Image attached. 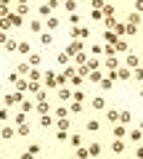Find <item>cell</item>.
Wrapping results in <instances>:
<instances>
[{"mask_svg": "<svg viewBox=\"0 0 143 159\" xmlns=\"http://www.w3.org/2000/svg\"><path fill=\"white\" fill-rule=\"evenodd\" d=\"M114 51L117 53H130V43H127V40H117V43H114Z\"/></svg>", "mask_w": 143, "mask_h": 159, "instance_id": "obj_1", "label": "cell"}, {"mask_svg": "<svg viewBox=\"0 0 143 159\" xmlns=\"http://www.w3.org/2000/svg\"><path fill=\"white\" fill-rule=\"evenodd\" d=\"M103 66L109 69V72H114V69L119 66V58H117V56H106V61H103Z\"/></svg>", "mask_w": 143, "mask_h": 159, "instance_id": "obj_2", "label": "cell"}, {"mask_svg": "<svg viewBox=\"0 0 143 159\" xmlns=\"http://www.w3.org/2000/svg\"><path fill=\"white\" fill-rule=\"evenodd\" d=\"M125 64H127V69H138V66H141V58H138L135 53H127V61Z\"/></svg>", "mask_w": 143, "mask_h": 159, "instance_id": "obj_3", "label": "cell"}, {"mask_svg": "<svg viewBox=\"0 0 143 159\" xmlns=\"http://www.w3.org/2000/svg\"><path fill=\"white\" fill-rule=\"evenodd\" d=\"M8 21H11V27H21V24H24V19H21V13H8Z\"/></svg>", "mask_w": 143, "mask_h": 159, "instance_id": "obj_4", "label": "cell"}, {"mask_svg": "<svg viewBox=\"0 0 143 159\" xmlns=\"http://www.w3.org/2000/svg\"><path fill=\"white\" fill-rule=\"evenodd\" d=\"M40 45H45V48L53 45V34H51V32H42V34H40Z\"/></svg>", "mask_w": 143, "mask_h": 159, "instance_id": "obj_5", "label": "cell"}, {"mask_svg": "<svg viewBox=\"0 0 143 159\" xmlns=\"http://www.w3.org/2000/svg\"><path fill=\"white\" fill-rule=\"evenodd\" d=\"M53 114H56L58 119H64V117H69V114H72V109H69V106H56V111H53Z\"/></svg>", "mask_w": 143, "mask_h": 159, "instance_id": "obj_6", "label": "cell"}, {"mask_svg": "<svg viewBox=\"0 0 143 159\" xmlns=\"http://www.w3.org/2000/svg\"><path fill=\"white\" fill-rule=\"evenodd\" d=\"M101 88L103 90H111V88H114V77H111V74L109 77H101Z\"/></svg>", "mask_w": 143, "mask_h": 159, "instance_id": "obj_7", "label": "cell"}, {"mask_svg": "<svg viewBox=\"0 0 143 159\" xmlns=\"http://www.w3.org/2000/svg\"><path fill=\"white\" fill-rule=\"evenodd\" d=\"M82 51V43H72V45L66 48V56H74V53H80Z\"/></svg>", "mask_w": 143, "mask_h": 159, "instance_id": "obj_8", "label": "cell"}, {"mask_svg": "<svg viewBox=\"0 0 143 159\" xmlns=\"http://www.w3.org/2000/svg\"><path fill=\"white\" fill-rule=\"evenodd\" d=\"M106 119H109L111 125H114V122H119V111H117V109H109V111H106Z\"/></svg>", "mask_w": 143, "mask_h": 159, "instance_id": "obj_9", "label": "cell"}, {"mask_svg": "<svg viewBox=\"0 0 143 159\" xmlns=\"http://www.w3.org/2000/svg\"><path fill=\"white\" fill-rule=\"evenodd\" d=\"M101 154V143H90L87 146V157H98Z\"/></svg>", "mask_w": 143, "mask_h": 159, "instance_id": "obj_10", "label": "cell"}, {"mask_svg": "<svg viewBox=\"0 0 143 159\" xmlns=\"http://www.w3.org/2000/svg\"><path fill=\"white\" fill-rule=\"evenodd\" d=\"M85 130H87V133H98V130H101V122H96V119H90V122L85 125Z\"/></svg>", "mask_w": 143, "mask_h": 159, "instance_id": "obj_11", "label": "cell"}, {"mask_svg": "<svg viewBox=\"0 0 143 159\" xmlns=\"http://www.w3.org/2000/svg\"><path fill=\"white\" fill-rule=\"evenodd\" d=\"M117 80H130V69H122V66H117Z\"/></svg>", "mask_w": 143, "mask_h": 159, "instance_id": "obj_12", "label": "cell"}, {"mask_svg": "<svg viewBox=\"0 0 143 159\" xmlns=\"http://www.w3.org/2000/svg\"><path fill=\"white\" fill-rule=\"evenodd\" d=\"M34 109H37L40 114H48V111H51V106H48V101H37V103H34Z\"/></svg>", "mask_w": 143, "mask_h": 159, "instance_id": "obj_13", "label": "cell"}, {"mask_svg": "<svg viewBox=\"0 0 143 159\" xmlns=\"http://www.w3.org/2000/svg\"><path fill=\"white\" fill-rule=\"evenodd\" d=\"M64 8L69 13H77V0H64Z\"/></svg>", "mask_w": 143, "mask_h": 159, "instance_id": "obj_14", "label": "cell"}, {"mask_svg": "<svg viewBox=\"0 0 143 159\" xmlns=\"http://www.w3.org/2000/svg\"><path fill=\"white\" fill-rule=\"evenodd\" d=\"M114 34H127V24H122V21H114Z\"/></svg>", "mask_w": 143, "mask_h": 159, "instance_id": "obj_15", "label": "cell"}, {"mask_svg": "<svg viewBox=\"0 0 143 159\" xmlns=\"http://www.w3.org/2000/svg\"><path fill=\"white\" fill-rule=\"evenodd\" d=\"M0 135L6 138V141H11V138L16 135V130H13V127H3V130H0Z\"/></svg>", "mask_w": 143, "mask_h": 159, "instance_id": "obj_16", "label": "cell"}, {"mask_svg": "<svg viewBox=\"0 0 143 159\" xmlns=\"http://www.w3.org/2000/svg\"><path fill=\"white\" fill-rule=\"evenodd\" d=\"M45 85H48V88H56V85H58V82H56V74H53V72L45 74Z\"/></svg>", "mask_w": 143, "mask_h": 159, "instance_id": "obj_17", "label": "cell"}, {"mask_svg": "<svg viewBox=\"0 0 143 159\" xmlns=\"http://www.w3.org/2000/svg\"><path fill=\"white\" fill-rule=\"evenodd\" d=\"M111 151H114V154H122V151H125V143H122V141H111Z\"/></svg>", "mask_w": 143, "mask_h": 159, "instance_id": "obj_18", "label": "cell"}, {"mask_svg": "<svg viewBox=\"0 0 143 159\" xmlns=\"http://www.w3.org/2000/svg\"><path fill=\"white\" fill-rule=\"evenodd\" d=\"M19 109H21L24 114H29V111L34 109V103H32V101H21V103H19Z\"/></svg>", "mask_w": 143, "mask_h": 159, "instance_id": "obj_19", "label": "cell"}, {"mask_svg": "<svg viewBox=\"0 0 143 159\" xmlns=\"http://www.w3.org/2000/svg\"><path fill=\"white\" fill-rule=\"evenodd\" d=\"M103 40H106V43H111V45H114V43H117V34L111 32V29H106V32H103Z\"/></svg>", "mask_w": 143, "mask_h": 159, "instance_id": "obj_20", "label": "cell"}, {"mask_svg": "<svg viewBox=\"0 0 143 159\" xmlns=\"http://www.w3.org/2000/svg\"><path fill=\"white\" fill-rule=\"evenodd\" d=\"M69 80H72V88H80L82 85V74H69Z\"/></svg>", "mask_w": 143, "mask_h": 159, "instance_id": "obj_21", "label": "cell"}, {"mask_svg": "<svg viewBox=\"0 0 143 159\" xmlns=\"http://www.w3.org/2000/svg\"><path fill=\"white\" fill-rule=\"evenodd\" d=\"M58 98H61V101H69V98H72V90H69V88H61V90H58Z\"/></svg>", "mask_w": 143, "mask_h": 159, "instance_id": "obj_22", "label": "cell"}, {"mask_svg": "<svg viewBox=\"0 0 143 159\" xmlns=\"http://www.w3.org/2000/svg\"><path fill=\"white\" fill-rule=\"evenodd\" d=\"M93 109H106V101H103L101 96H96L93 98Z\"/></svg>", "mask_w": 143, "mask_h": 159, "instance_id": "obj_23", "label": "cell"}, {"mask_svg": "<svg viewBox=\"0 0 143 159\" xmlns=\"http://www.w3.org/2000/svg\"><path fill=\"white\" fill-rule=\"evenodd\" d=\"M69 109H72V114H80L85 106H82V101H72V106H69Z\"/></svg>", "mask_w": 143, "mask_h": 159, "instance_id": "obj_24", "label": "cell"}, {"mask_svg": "<svg viewBox=\"0 0 143 159\" xmlns=\"http://www.w3.org/2000/svg\"><path fill=\"white\" fill-rule=\"evenodd\" d=\"M69 127H72V122H69V117L58 119V130H69Z\"/></svg>", "mask_w": 143, "mask_h": 159, "instance_id": "obj_25", "label": "cell"}, {"mask_svg": "<svg viewBox=\"0 0 143 159\" xmlns=\"http://www.w3.org/2000/svg\"><path fill=\"white\" fill-rule=\"evenodd\" d=\"M37 154H40V146H37V143H34V146H29V151L24 154V157L29 159V157H37Z\"/></svg>", "mask_w": 143, "mask_h": 159, "instance_id": "obj_26", "label": "cell"}, {"mask_svg": "<svg viewBox=\"0 0 143 159\" xmlns=\"http://www.w3.org/2000/svg\"><path fill=\"white\" fill-rule=\"evenodd\" d=\"M127 21H130V24H138V27H141V16H138V11H132L130 16H127Z\"/></svg>", "mask_w": 143, "mask_h": 159, "instance_id": "obj_27", "label": "cell"}, {"mask_svg": "<svg viewBox=\"0 0 143 159\" xmlns=\"http://www.w3.org/2000/svg\"><path fill=\"white\" fill-rule=\"evenodd\" d=\"M85 66H87V69L93 72V69H98V66H101V61H96V56H93L90 61H85Z\"/></svg>", "mask_w": 143, "mask_h": 159, "instance_id": "obj_28", "label": "cell"}, {"mask_svg": "<svg viewBox=\"0 0 143 159\" xmlns=\"http://www.w3.org/2000/svg\"><path fill=\"white\" fill-rule=\"evenodd\" d=\"M114 21H117L114 16H103V27H106V29H111V27H114Z\"/></svg>", "mask_w": 143, "mask_h": 159, "instance_id": "obj_29", "label": "cell"}, {"mask_svg": "<svg viewBox=\"0 0 143 159\" xmlns=\"http://www.w3.org/2000/svg\"><path fill=\"white\" fill-rule=\"evenodd\" d=\"M3 48H6V51H16L19 43H16V40H6V45H3Z\"/></svg>", "mask_w": 143, "mask_h": 159, "instance_id": "obj_30", "label": "cell"}, {"mask_svg": "<svg viewBox=\"0 0 143 159\" xmlns=\"http://www.w3.org/2000/svg\"><path fill=\"white\" fill-rule=\"evenodd\" d=\"M103 53H106V56H117V51H114V45H111V43H106V45H103Z\"/></svg>", "mask_w": 143, "mask_h": 159, "instance_id": "obj_31", "label": "cell"}, {"mask_svg": "<svg viewBox=\"0 0 143 159\" xmlns=\"http://www.w3.org/2000/svg\"><path fill=\"white\" fill-rule=\"evenodd\" d=\"M40 125L42 127H51L53 125V122H51V114H42V117H40Z\"/></svg>", "mask_w": 143, "mask_h": 159, "instance_id": "obj_32", "label": "cell"}, {"mask_svg": "<svg viewBox=\"0 0 143 159\" xmlns=\"http://www.w3.org/2000/svg\"><path fill=\"white\" fill-rule=\"evenodd\" d=\"M93 21H103V11L101 8H93Z\"/></svg>", "mask_w": 143, "mask_h": 159, "instance_id": "obj_33", "label": "cell"}, {"mask_svg": "<svg viewBox=\"0 0 143 159\" xmlns=\"http://www.w3.org/2000/svg\"><path fill=\"white\" fill-rule=\"evenodd\" d=\"M69 37H82V27H72L69 29Z\"/></svg>", "mask_w": 143, "mask_h": 159, "instance_id": "obj_34", "label": "cell"}, {"mask_svg": "<svg viewBox=\"0 0 143 159\" xmlns=\"http://www.w3.org/2000/svg\"><path fill=\"white\" fill-rule=\"evenodd\" d=\"M16 88H19V90H29V82H27V80H16Z\"/></svg>", "mask_w": 143, "mask_h": 159, "instance_id": "obj_35", "label": "cell"}, {"mask_svg": "<svg viewBox=\"0 0 143 159\" xmlns=\"http://www.w3.org/2000/svg\"><path fill=\"white\" fill-rule=\"evenodd\" d=\"M29 130H32V127L24 122V125H19V130H16V133H19V135H29Z\"/></svg>", "mask_w": 143, "mask_h": 159, "instance_id": "obj_36", "label": "cell"}, {"mask_svg": "<svg viewBox=\"0 0 143 159\" xmlns=\"http://www.w3.org/2000/svg\"><path fill=\"white\" fill-rule=\"evenodd\" d=\"M16 51H19V53H24V56H29V43H19Z\"/></svg>", "mask_w": 143, "mask_h": 159, "instance_id": "obj_37", "label": "cell"}, {"mask_svg": "<svg viewBox=\"0 0 143 159\" xmlns=\"http://www.w3.org/2000/svg\"><path fill=\"white\" fill-rule=\"evenodd\" d=\"M45 27H48V29H56V27H58V19H56V16H51V19L45 21Z\"/></svg>", "mask_w": 143, "mask_h": 159, "instance_id": "obj_38", "label": "cell"}, {"mask_svg": "<svg viewBox=\"0 0 143 159\" xmlns=\"http://www.w3.org/2000/svg\"><path fill=\"white\" fill-rule=\"evenodd\" d=\"M16 72L21 74V77H24V74H29V64H19V66H16Z\"/></svg>", "mask_w": 143, "mask_h": 159, "instance_id": "obj_39", "label": "cell"}, {"mask_svg": "<svg viewBox=\"0 0 143 159\" xmlns=\"http://www.w3.org/2000/svg\"><path fill=\"white\" fill-rule=\"evenodd\" d=\"M29 66H40V56H37V53L29 56Z\"/></svg>", "mask_w": 143, "mask_h": 159, "instance_id": "obj_40", "label": "cell"}, {"mask_svg": "<svg viewBox=\"0 0 143 159\" xmlns=\"http://www.w3.org/2000/svg\"><path fill=\"white\" fill-rule=\"evenodd\" d=\"M29 29H32V32H42V21H32Z\"/></svg>", "mask_w": 143, "mask_h": 159, "instance_id": "obj_41", "label": "cell"}, {"mask_svg": "<svg viewBox=\"0 0 143 159\" xmlns=\"http://www.w3.org/2000/svg\"><path fill=\"white\" fill-rule=\"evenodd\" d=\"M90 82H101V72H98V69L90 72Z\"/></svg>", "mask_w": 143, "mask_h": 159, "instance_id": "obj_42", "label": "cell"}, {"mask_svg": "<svg viewBox=\"0 0 143 159\" xmlns=\"http://www.w3.org/2000/svg\"><path fill=\"white\" fill-rule=\"evenodd\" d=\"M130 138H132V141L138 143V141H141V138H143V130H132V133H130Z\"/></svg>", "mask_w": 143, "mask_h": 159, "instance_id": "obj_43", "label": "cell"}, {"mask_svg": "<svg viewBox=\"0 0 143 159\" xmlns=\"http://www.w3.org/2000/svg\"><path fill=\"white\" fill-rule=\"evenodd\" d=\"M8 117H11V111H8V106H6V109H0V122H6Z\"/></svg>", "mask_w": 143, "mask_h": 159, "instance_id": "obj_44", "label": "cell"}, {"mask_svg": "<svg viewBox=\"0 0 143 159\" xmlns=\"http://www.w3.org/2000/svg\"><path fill=\"white\" fill-rule=\"evenodd\" d=\"M101 11H103V16H114V6H103Z\"/></svg>", "mask_w": 143, "mask_h": 159, "instance_id": "obj_45", "label": "cell"}, {"mask_svg": "<svg viewBox=\"0 0 143 159\" xmlns=\"http://www.w3.org/2000/svg\"><path fill=\"white\" fill-rule=\"evenodd\" d=\"M69 21H72V27H77V24H80L82 19H80V13H72V19H69Z\"/></svg>", "mask_w": 143, "mask_h": 159, "instance_id": "obj_46", "label": "cell"}, {"mask_svg": "<svg viewBox=\"0 0 143 159\" xmlns=\"http://www.w3.org/2000/svg\"><path fill=\"white\" fill-rule=\"evenodd\" d=\"M24 122H27V114H24V111L16 114V125H24Z\"/></svg>", "mask_w": 143, "mask_h": 159, "instance_id": "obj_47", "label": "cell"}, {"mask_svg": "<svg viewBox=\"0 0 143 159\" xmlns=\"http://www.w3.org/2000/svg\"><path fill=\"white\" fill-rule=\"evenodd\" d=\"M29 11V3H19V13H21V16H24V13H27Z\"/></svg>", "mask_w": 143, "mask_h": 159, "instance_id": "obj_48", "label": "cell"}, {"mask_svg": "<svg viewBox=\"0 0 143 159\" xmlns=\"http://www.w3.org/2000/svg\"><path fill=\"white\" fill-rule=\"evenodd\" d=\"M127 34H138V24H127Z\"/></svg>", "mask_w": 143, "mask_h": 159, "instance_id": "obj_49", "label": "cell"}, {"mask_svg": "<svg viewBox=\"0 0 143 159\" xmlns=\"http://www.w3.org/2000/svg\"><path fill=\"white\" fill-rule=\"evenodd\" d=\"M29 90H32V93H37V90H40V85H37V80H32V82H29Z\"/></svg>", "mask_w": 143, "mask_h": 159, "instance_id": "obj_50", "label": "cell"}, {"mask_svg": "<svg viewBox=\"0 0 143 159\" xmlns=\"http://www.w3.org/2000/svg\"><path fill=\"white\" fill-rule=\"evenodd\" d=\"M69 138V130H58V141H66Z\"/></svg>", "mask_w": 143, "mask_h": 159, "instance_id": "obj_51", "label": "cell"}, {"mask_svg": "<svg viewBox=\"0 0 143 159\" xmlns=\"http://www.w3.org/2000/svg\"><path fill=\"white\" fill-rule=\"evenodd\" d=\"M132 72H135V80H143V69L138 66V69H132Z\"/></svg>", "mask_w": 143, "mask_h": 159, "instance_id": "obj_52", "label": "cell"}, {"mask_svg": "<svg viewBox=\"0 0 143 159\" xmlns=\"http://www.w3.org/2000/svg\"><path fill=\"white\" fill-rule=\"evenodd\" d=\"M135 11H138V13L143 11V0H135Z\"/></svg>", "mask_w": 143, "mask_h": 159, "instance_id": "obj_53", "label": "cell"}, {"mask_svg": "<svg viewBox=\"0 0 143 159\" xmlns=\"http://www.w3.org/2000/svg\"><path fill=\"white\" fill-rule=\"evenodd\" d=\"M6 40H8V37H6V32L0 29V45H6Z\"/></svg>", "mask_w": 143, "mask_h": 159, "instance_id": "obj_54", "label": "cell"}, {"mask_svg": "<svg viewBox=\"0 0 143 159\" xmlns=\"http://www.w3.org/2000/svg\"><path fill=\"white\" fill-rule=\"evenodd\" d=\"M138 157H143V148H138Z\"/></svg>", "mask_w": 143, "mask_h": 159, "instance_id": "obj_55", "label": "cell"}, {"mask_svg": "<svg viewBox=\"0 0 143 159\" xmlns=\"http://www.w3.org/2000/svg\"><path fill=\"white\" fill-rule=\"evenodd\" d=\"M19 3H29V0H19Z\"/></svg>", "mask_w": 143, "mask_h": 159, "instance_id": "obj_56", "label": "cell"}, {"mask_svg": "<svg viewBox=\"0 0 143 159\" xmlns=\"http://www.w3.org/2000/svg\"><path fill=\"white\" fill-rule=\"evenodd\" d=\"M141 98H143V88H141Z\"/></svg>", "mask_w": 143, "mask_h": 159, "instance_id": "obj_57", "label": "cell"}, {"mask_svg": "<svg viewBox=\"0 0 143 159\" xmlns=\"http://www.w3.org/2000/svg\"><path fill=\"white\" fill-rule=\"evenodd\" d=\"M141 130H143V122H141Z\"/></svg>", "mask_w": 143, "mask_h": 159, "instance_id": "obj_58", "label": "cell"}, {"mask_svg": "<svg viewBox=\"0 0 143 159\" xmlns=\"http://www.w3.org/2000/svg\"><path fill=\"white\" fill-rule=\"evenodd\" d=\"M58 3H64V0H58Z\"/></svg>", "mask_w": 143, "mask_h": 159, "instance_id": "obj_59", "label": "cell"}, {"mask_svg": "<svg viewBox=\"0 0 143 159\" xmlns=\"http://www.w3.org/2000/svg\"><path fill=\"white\" fill-rule=\"evenodd\" d=\"M0 19H3V16H0Z\"/></svg>", "mask_w": 143, "mask_h": 159, "instance_id": "obj_60", "label": "cell"}]
</instances>
